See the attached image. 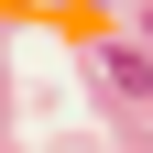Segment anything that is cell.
Segmentation results:
<instances>
[{
    "label": "cell",
    "instance_id": "obj_1",
    "mask_svg": "<svg viewBox=\"0 0 153 153\" xmlns=\"http://www.w3.org/2000/svg\"><path fill=\"white\" fill-rule=\"evenodd\" d=\"M99 76L120 88V99H153V55H142V44H109V55H99Z\"/></svg>",
    "mask_w": 153,
    "mask_h": 153
}]
</instances>
